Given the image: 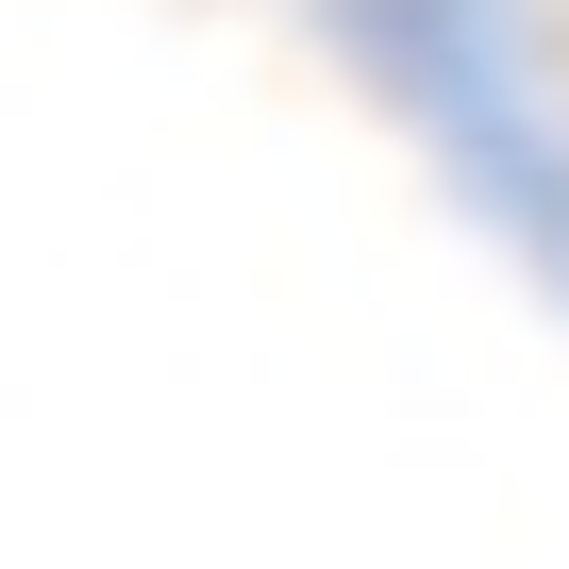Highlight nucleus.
<instances>
[{"label": "nucleus", "mask_w": 569, "mask_h": 569, "mask_svg": "<svg viewBox=\"0 0 569 569\" xmlns=\"http://www.w3.org/2000/svg\"><path fill=\"white\" fill-rule=\"evenodd\" d=\"M352 51L402 84V118L452 151V184L569 284V68L536 0H336Z\"/></svg>", "instance_id": "1"}]
</instances>
